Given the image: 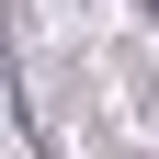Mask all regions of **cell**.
Wrapping results in <instances>:
<instances>
[{"label": "cell", "instance_id": "1", "mask_svg": "<svg viewBox=\"0 0 159 159\" xmlns=\"http://www.w3.org/2000/svg\"><path fill=\"white\" fill-rule=\"evenodd\" d=\"M148 11H159V0H148Z\"/></svg>", "mask_w": 159, "mask_h": 159}]
</instances>
